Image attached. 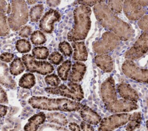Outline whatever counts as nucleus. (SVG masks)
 Instances as JSON below:
<instances>
[{
  "label": "nucleus",
  "mask_w": 148,
  "mask_h": 131,
  "mask_svg": "<svg viewBox=\"0 0 148 131\" xmlns=\"http://www.w3.org/2000/svg\"><path fill=\"white\" fill-rule=\"evenodd\" d=\"M93 11L100 24L121 40L127 41L134 35V31L131 25L117 17L106 4L101 2L95 5Z\"/></svg>",
  "instance_id": "obj_1"
},
{
  "label": "nucleus",
  "mask_w": 148,
  "mask_h": 131,
  "mask_svg": "<svg viewBox=\"0 0 148 131\" xmlns=\"http://www.w3.org/2000/svg\"><path fill=\"white\" fill-rule=\"evenodd\" d=\"M34 108L49 111H75L80 110L83 105L79 102L65 98H49L45 96H32L28 100Z\"/></svg>",
  "instance_id": "obj_2"
},
{
  "label": "nucleus",
  "mask_w": 148,
  "mask_h": 131,
  "mask_svg": "<svg viewBox=\"0 0 148 131\" xmlns=\"http://www.w3.org/2000/svg\"><path fill=\"white\" fill-rule=\"evenodd\" d=\"M91 9L89 6L80 5L73 10L74 25L67 35L71 42H77L84 39L91 27L90 16Z\"/></svg>",
  "instance_id": "obj_3"
},
{
  "label": "nucleus",
  "mask_w": 148,
  "mask_h": 131,
  "mask_svg": "<svg viewBox=\"0 0 148 131\" xmlns=\"http://www.w3.org/2000/svg\"><path fill=\"white\" fill-rule=\"evenodd\" d=\"M11 9L8 24L12 30L16 31L27 23L28 9L25 1H12Z\"/></svg>",
  "instance_id": "obj_4"
},
{
  "label": "nucleus",
  "mask_w": 148,
  "mask_h": 131,
  "mask_svg": "<svg viewBox=\"0 0 148 131\" xmlns=\"http://www.w3.org/2000/svg\"><path fill=\"white\" fill-rule=\"evenodd\" d=\"M45 91L48 93L65 96L77 102L82 100L84 98L82 87L72 82H69L67 85L61 84L57 87H47L45 88Z\"/></svg>",
  "instance_id": "obj_5"
},
{
  "label": "nucleus",
  "mask_w": 148,
  "mask_h": 131,
  "mask_svg": "<svg viewBox=\"0 0 148 131\" xmlns=\"http://www.w3.org/2000/svg\"><path fill=\"white\" fill-rule=\"evenodd\" d=\"M120 39L113 32H104L101 39L92 43L93 51L99 55L106 54L115 49L120 44Z\"/></svg>",
  "instance_id": "obj_6"
},
{
  "label": "nucleus",
  "mask_w": 148,
  "mask_h": 131,
  "mask_svg": "<svg viewBox=\"0 0 148 131\" xmlns=\"http://www.w3.org/2000/svg\"><path fill=\"white\" fill-rule=\"evenodd\" d=\"M148 51V31L143 32L134 45L124 55L127 60L132 61L140 58Z\"/></svg>",
  "instance_id": "obj_7"
},
{
  "label": "nucleus",
  "mask_w": 148,
  "mask_h": 131,
  "mask_svg": "<svg viewBox=\"0 0 148 131\" xmlns=\"http://www.w3.org/2000/svg\"><path fill=\"white\" fill-rule=\"evenodd\" d=\"M124 74L130 78L139 83L148 84V69L138 66L132 61L126 60L121 67Z\"/></svg>",
  "instance_id": "obj_8"
},
{
  "label": "nucleus",
  "mask_w": 148,
  "mask_h": 131,
  "mask_svg": "<svg viewBox=\"0 0 148 131\" xmlns=\"http://www.w3.org/2000/svg\"><path fill=\"white\" fill-rule=\"evenodd\" d=\"M131 114H114L104 118L100 122L98 131H113L114 129L127 123Z\"/></svg>",
  "instance_id": "obj_9"
},
{
  "label": "nucleus",
  "mask_w": 148,
  "mask_h": 131,
  "mask_svg": "<svg viewBox=\"0 0 148 131\" xmlns=\"http://www.w3.org/2000/svg\"><path fill=\"white\" fill-rule=\"evenodd\" d=\"M22 61L30 72H35L43 75L51 73L54 70L53 65L46 61H38L30 54H25L22 57Z\"/></svg>",
  "instance_id": "obj_10"
},
{
  "label": "nucleus",
  "mask_w": 148,
  "mask_h": 131,
  "mask_svg": "<svg viewBox=\"0 0 148 131\" xmlns=\"http://www.w3.org/2000/svg\"><path fill=\"white\" fill-rule=\"evenodd\" d=\"M101 93L105 107L117 100L115 83L112 77H108L103 82L101 86Z\"/></svg>",
  "instance_id": "obj_11"
},
{
  "label": "nucleus",
  "mask_w": 148,
  "mask_h": 131,
  "mask_svg": "<svg viewBox=\"0 0 148 131\" xmlns=\"http://www.w3.org/2000/svg\"><path fill=\"white\" fill-rule=\"evenodd\" d=\"M123 10L127 17L131 20H139L146 13L145 8L142 6L138 1H124Z\"/></svg>",
  "instance_id": "obj_12"
},
{
  "label": "nucleus",
  "mask_w": 148,
  "mask_h": 131,
  "mask_svg": "<svg viewBox=\"0 0 148 131\" xmlns=\"http://www.w3.org/2000/svg\"><path fill=\"white\" fill-rule=\"evenodd\" d=\"M60 13L55 9H50L43 16L39 23L40 30L47 33H51L54 29V23L60 21Z\"/></svg>",
  "instance_id": "obj_13"
},
{
  "label": "nucleus",
  "mask_w": 148,
  "mask_h": 131,
  "mask_svg": "<svg viewBox=\"0 0 148 131\" xmlns=\"http://www.w3.org/2000/svg\"><path fill=\"white\" fill-rule=\"evenodd\" d=\"M138 108L136 102L124 99H117L110 104L106 106V108L112 113H120L129 112Z\"/></svg>",
  "instance_id": "obj_14"
},
{
  "label": "nucleus",
  "mask_w": 148,
  "mask_h": 131,
  "mask_svg": "<svg viewBox=\"0 0 148 131\" xmlns=\"http://www.w3.org/2000/svg\"><path fill=\"white\" fill-rule=\"evenodd\" d=\"M117 91L120 96L124 99L137 102L139 99V95L137 92L132 87L127 83H122L117 87Z\"/></svg>",
  "instance_id": "obj_15"
},
{
  "label": "nucleus",
  "mask_w": 148,
  "mask_h": 131,
  "mask_svg": "<svg viewBox=\"0 0 148 131\" xmlns=\"http://www.w3.org/2000/svg\"><path fill=\"white\" fill-rule=\"evenodd\" d=\"M80 114L83 121L90 125H97L102 121L101 116L86 105H83Z\"/></svg>",
  "instance_id": "obj_16"
},
{
  "label": "nucleus",
  "mask_w": 148,
  "mask_h": 131,
  "mask_svg": "<svg viewBox=\"0 0 148 131\" xmlns=\"http://www.w3.org/2000/svg\"><path fill=\"white\" fill-rule=\"evenodd\" d=\"M46 119V115L43 112H40L32 116L24 127V131H38Z\"/></svg>",
  "instance_id": "obj_17"
},
{
  "label": "nucleus",
  "mask_w": 148,
  "mask_h": 131,
  "mask_svg": "<svg viewBox=\"0 0 148 131\" xmlns=\"http://www.w3.org/2000/svg\"><path fill=\"white\" fill-rule=\"evenodd\" d=\"M0 68V81L1 84L6 88L14 89L16 86L15 81L9 74V69L6 64L1 62Z\"/></svg>",
  "instance_id": "obj_18"
},
{
  "label": "nucleus",
  "mask_w": 148,
  "mask_h": 131,
  "mask_svg": "<svg viewBox=\"0 0 148 131\" xmlns=\"http://www.w3.org/2000/svg\"><path fill=\"white\" fill-rule=\"evenodd\" d=\"M86 71V65L80 62H76L72 65V71L69 73L68 80L70 82L77 83L80 81Z\"/></svg>",
  "instance_id": "obj_19"
},
{
  "label": "nucleus",
  "mask_w": 148,
  "mask_h": 131,
  "mask_svg": "<svg viewBox=\"0 0 148 131\" xmlns=\"http://www.w3.org/2000/svg\"><path fill=\"white\" fill-rule=\"evenodd\" d=\"M96 65L103 72L109 73L113 69V61L111 56L108 54L97 55L95 57Z\"/></svg>",
  "instance_id": "obj_20"
},
{
  "label": "nucleus",
  "mask_w": 148,
  "mask_h": 131,
  "mask_svg": "<svg viewBox=\"0 0 148 131\" xmlns=\"http://www.w3.org/2000/svg\"><path fill=\"white\" fill-rule=\"evenodd\" d=\"M74 48L73 58L75 61H85L88 57V53L83 42H75L72 43Z\"/></svg>",
  "instance_id": "obj_21"
},
{
  "label": "nucleus",
  "mask_w": 148,
  "mask_h": 131,
  "mask_svg": "<svg viewBox=\"0 0 148 131\" xmlns=\"http://www.w3.org/2000/svg\"><path fill=\"white\" fill-rule=\"evenodd\" d=\"M46 119L48 122L54 123L61 126H66L68 123V119L66 116L60 113H49L46 115Z\"/></svg>",
  "instance_id": "obj_22"
},
{
  "label": "nucleus",
  "mask_w": 148,
  "mask_h": 131,
  "mask_svg": "<svg viewBox=\"0 0 148 131\" xmlns=\"http://www.w3.org/2000/svg\"><path fill=\"white\" fill-rule=\"evenodd\" d=\"M142 122V114L140 112H135L131 114L130 119L126 126L127 131H135L139 128Z\"/></svg>",
  "instance_id": "obj_23"
},
{
  "label": "nucleus",
  "mask_w": 148,
  "mask_h": 131,
  "mask_svg": "<svg viewBox=\"0 0 148 131\" xmlns=\"http://www.w3.org/2000/svg\"><path fill=\"white\" fill-rule=\"evenodd\" d=\"M35 84V76L31 73H27L24 74L20 78L18 83L20 87L30 89L34 86Z\"/></svg>",
  "instance_id": "obj_24"
},
{
  "label": "nucleus",
  "mask_w": 148,
  "mask_h": 131,
  "mask_svg": "<svg viewBox=\"0 0 148 131\" xmlns=\"http://www.w3.org/2000/svg\"><path fill=\"white\" fill-rule=\"evenodd\" d=\"M72 66L71 61L66 60L62 63L57 68V73L58 76L63 81H66L69 77V72Z\"/></svg>",
  "instance_id": "obj_25"
},
{
  "label": "nucleus",
  "mask_w": 148,
  "mask_h": 131,
  "mask_svg": "<svg viewBox=\"0 0 148 131\" xmlns=\"http://www.w3.org/2000/svg\"><path fill=\"white\" fill-rule=\"evenodd\" d=\"M23 61L19 58H15L10 63L9 67L10 73L14 76L21 74L24 70V65Z\"/></svg>",
  "instance_id": "obj_26"
},
{
  "label": "nucleus",
  "mask_w": 148,
  "mask_h": 131,
  "mask_svg": "<svg viewBox=\"0 0 148 131\" xmlns=\"http://www.w3.org/2000/svg\"><path fill=\"white\" fill-rule=\"evenodd\" d=\"M43 6L42 4H38L31 8L29 12V17L32 22L38 21L43 12Z\"/></svg>",
  "instance_id": "obj_27"
},
{
  "label": "nucleus",
  "mask_w": 148,
  "mask_h": 131,
  "mask_svg": "<svg viewBox=\"0 0 148 131\" xmlns=\"http://www.w3.org/2000/svg\"><path fill=\"white\" fill-rule=\"evenodd\" d=\"M32 55L38 59H45L49 55V50L47 48L44 46L36 47L32 49Z\"/></svg>",
  "instance_id": "obj_28"
},
{
  "label": "nucleus",
  "mask_w": 148,
  "mask_h": 131,
  "mask_svg": "<svg viewBox=\"0 0 148 131\" xmlns=\"http://www.w3.org/2000/svg\"><path fill=\"white\" fill-rule=\"evenodd\" d=\"M31 40L34 45H40L46 42V38L42 31L37 30L31 34Z\"/></svg>",
  "instance_id": "obj_29"
},
{
  "label": "nucleus",
  "mask_w": 148,
  "mask_h": 131,
  "mask_svg": "<svg viewBox=\"0 0 148 131\" xmlns=\"http://www.w3.org/2000/svg\"><path fill=\"white\" fill-rule=\"evenodd\" d=\"M16 48L20 53H27L31 50V46L29 42L26 39H19L16 43Z\"/></svg>",
  "instance_id": "obj_30"
},
{
  "label": "nucleus",
  "mask_w": 148,
  "mask_h": 131,
  "mask_svg": "<svg viewBox=\"0 0 148 131\" xmlns=\"http://www.w3.org/2000/svg\"><path fill=\"white\" fill-rule=\"evenodd\" d=\"M9 33V28L7 23L6 16L0 13V34L1 36H6Z\"/></svg>",
  "instance_id": "obj_31"
},
{
  "label": "nucleus",
  "mask_w": 148,
  "mask_h": 131,
  "mask_svg": "<svg viewBox=\"0 0 148 131\" xmlns=\"http://www.w3.org/2000/svg\"><path fill=\"white\" fill-rule=\"evenodd\" d=\"M108 7L115 14H119L121 12L123 8V1H108Z\"/></svg>",
  "instance_id": "obj_32"
},
{
  "label": "nucleus",
  "mask_w": 148,
  "mask_h": 131,
  "mask_svg": "<svg viewBox=\"0 0 148 131\" xmlns=\"http://www.w3.org/2000/svg\"><path fill=\"white\" fill-rule=\"evenodd\" d=\"M38 131H69L66 128L57 126L50 123L43 124L38 129Z\"/></svg>",
  "instance_id": "obj_33"
},
{
  "label": "nucleus",
  "mask_w": 148,
  "mask_h": 131,
  "mask_svg": "<svg viewBox=\"0 0 148 131\" xmlns=\"http://www.w3.org/2000/svg\"><path fill=\"white\" fill-rule=\"evenodd\" d=\"M45 80L47 85L53 87L59 86L61 82L60 78L55 74L47 75L45 78Z\"/></svg>",
  "instance_id": "obj_34"
},
{
  "label": "nucleus",
  "mask_w": 148,
  "mask_h": 131,
  "mask_svg": "<svg viewBox=\"0 0 148 131\" xmlns=\"http://www.w3.org/2000/svg\"><path fill=\"white\" fill-rule=\"evenodd\" d=\"M58 48L61 53L65 56L70 57L72 54V48L69 43L67 42L64 41L59 44Z\"/></svg>",
  "instance_id": "obj_35"
},
{
  "label": "nucleus",
  "mask_w": 148,
  "mask_h": 131,
  "mask_svg": "<svg viewBox=\"0 0 148 131\" xmlns=\"http://www.w3.org/2000/svg\"><path fill=\"white\" fill-rule=\"evenodd\" d=\"M49 60L51 63L54 65H59L62 61L63 57L58 52L55 51L50 55Z\"/></svg>",
  "instance_id": "obj_36"
},
{
  "label": "nucleus",
  "mask_w": 148,
  "mask_h": 131,
  "mask_svg": "<svg viewBox=\"0 0 148 131\" xmlns=\"http://www.w3.org/2000/svg\"><path fill=\"white\" fill-rule=\"evenodd\" d=\"M139 28L145 31H148V15H145L138 21Z\"/></svg>",
  "instance_id": "obj_37"
},
{
  "label": "nucleus",
  "mask_w": 148,
  "mask_h": 131,
  "mask_svg": "<svg viewBox=\"0 0 148 131\" xmlns=\"http://www.w3.org/2000/svg\"><path fill=\"white\" fill-rule=\"evenodd\" d=\"M10 6L9 3L6 2V1L1 0L0 1V12L1 13L3 14H8L10 12Z\"/></svg>",
  "instance_id": "obj_38"
},
{
  "label": "nucleus",
  "mask_w": 148,
  "mask_h": 131,
  "mask_svg": "<svg viewBox=\"0 0 148 131\" xmlns=\"http://www.w3.org/2000/svg\"><path fill=\"white\" fill-rule=\"evenodd\" d=\"M32 32V28L28 25L23 27L19 31L18 35L22 38H28Z\"/></svg>",
  "instance_id": "obj_39"
},
{
  "label": "nucleus",
  "mask_w": 148,
  "mask_h": 131,
  "mask_svg": "<svg viewBox=\"0 0 148 131\" xmlns=\"http://www.w3.org/2000/svg\"><path fill=\"white\" fill-rule=\"evenodd\" d=\"M77 3L80 4L81 5H84L86 6H92L96 5L99 3L103 2V1H76Z\"/></svg>",
  "instance_id": "obj_40"
},
{
  "label": "nucleus",
  "mask_w": 148,
  "mask_h": 131,
  "mask_svg": "<svg viewBox=\"0 0 148 131\" xmlns=\"http://www.w3.org/2000/svg\"><path fill=\"white\" fill-rule=\"evenodd\" d=\"M14 55L10 53H3L1 55V60L5 62H10L13 58Z\"/></svg>",
  "instance_id": "obj_41"
},
{
  "label": "nucleus",
  "mask_w": 148,
  "mask_h": 131,
  "mask_svg": "<svg viewBox=\"0 0 148 131\" xmlns=\"http://www.w3.org/2000/svg\"><path fill=\"white\" fill-rule=\"evenodd\" d=\"M0 102L1 104L4 103V104H7L8 103V97L7 95L5 92V91L3 90L2 87H1L0 88Z\"/></svg>",
  "instance_id": "obj_42"
},
{
  "label": "nucleus",
  "mask_w": 148,
  "mask_h": 131,
  "mask_svg": "<svg viewBox=\"0 0 148 131\" xmlns=\"http://www.w3.org/2000/svg\"><path fill=\"white\" fill-rule=\"evenodd\" d=\"M80 128L82 131H94L93 127L89 123L82 121L80 123Z\"/></svg>",
  "instance_id": "obj_43"
},
{
  "label": "nucleus",
  "mask_w": 148,
  "mask_h": 131,
  "mask_svg": "<svg viewBox=\"0 0 148 131\" xmlns=\"http://www.w3.org/2000/svg\"><path fill=\"white\" fill-rule=\"evenodd\" d=\"M68 127L71 131H81V128L80 126L75 122L69 123Z\"/></svg>",
  "instance_id": "obj_44"
},
{
  "label": "nucleus",
  "mask_w": 148,
  "mask_h": 131,
  "mask_svg": "<svg viewBox=\"0 0 148 131\" xmlns=\"http://www.w3.org/2000/svg\"><path fill=\"white\" fill-rule=\"evenodd\" d=\"M7 111H8V107L5 105L1 104V106H0V114H1V118L4 117L6 114Z\"/></svg>",
  "instance_id": "obj_45"
},
{
  "label": "nucleus",
  "mask_w": 148,
  "mask_h": 131,
  "mask_svg": "<svg viewBox=\"0 0 148 131\" xmlns=\"http://www.w3.org/2000/svg\"><path fill=\"white\" fill-rule=\"evenodd\" d=\"M47 5L50 7H56L58 5L61 1H47Z\"/></svg>",
  "instance_id": "obj_46"
},
{
  "label": "nucleus",
  "mask_w": 148,
  "mask_h": 131,
  "mask_svg": "<svg viewBox=\"0 0 148 131\" xmlns=\"http://www.w3.org/2000/svg\"><path fill=\"white\" fill-rule=\"evenodd\" d=\"M138 3L143 7H146L148 6V0L146 1H138Z\"/></svg>",
  "instance_id": "obj_47"
},
{
  "label": "nucleus",
  "mask_w": 148,
  "mask_h": 131,
  "mask_svg": "<svg viewBox=\"0 0 148 131\" xmlns=\"http://www.w3.org/2000/svg\"><path fill=\"white\" fill-rule=\"evenodd\" d=\"M36 2H37V1H27L28 4H29V5L34 4V3H36Z\"/></svg>",
  "instance_id": "obj_48"
},
{
  "label": "nucleus",
  "mask_w": 148,
  "mask_h": 131,
  "mask_svg": "<svg viewBox=\"0 0 148 131\" xmlns=\"http://www.w3.org/2000/svg\"><path fill=\"white\" fill-rule=\"evenodd\" d=\"M146 125L147 129V130H148V120H147L146 122Z\"/></svg>",
  "instance_id": "obj_49"
},
{
  "label": "nucleus",
  "mask_w": 148,
  "mask_h": 131,
  "mask_svg": "<svg viewBox=\"0 0 148 131\" xmlns=\"http://www.w3.org/2000/svg\"><path fill=\"white\" fill-rule=\"evenodd\" d=\"M147 106H148V98L147 99Z\"/></svg>",
  "instance_id": "obj_50"
}]
</instances>
